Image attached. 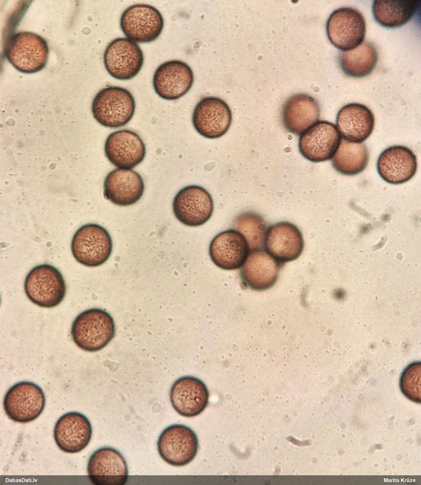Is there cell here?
<instances>
[{
  "label": "cell",
  "mask_w": 421,
  "mask_h": 485,
  "mask_svg": "<svg viewBox=\"0 0 421 485\" xmlns=\"http://www.w3.org/2000/svg\"><path fill=\"white\" fill-rule=\"evenodd\" d=\"M116 328L114 320L105 310L92 308L79 314L74 320L71 335L81 349L97 352L105 347L113 339Z\"/></svg>",
  "instance_id": "1"
},
{
  "label": "cell",
  "mask_w": 421,
  "mask_h": 485,
  "mask_svg": "<svg viewBox=\"0 0 421 485\" xmlns=\"http://www.w3.org/2000/svg\"><path fill=\"white\" fill-rule=\"evenodd\" d=\"M135 109L132 94L118 86H109L99 91L91 105L95 119L103 126L110 128L127 124L132 118Z\"/></svg>",
  "instance_id": "2"
},
{
  "label": "cell",
  "mask_w": 421,
  "mask_h": 485,
  "mask_svg": "<svg viewBox=\"0 0 421 485\" xmlns=\"http://www.w3.org/2000/svg\"><path fill=\"white\" fill-rule=\"evenodd\" d=\"M24 291L35 305L51 308L59 305L66 294V286L60 272L52 265L43 264L34 267L24 281Z\"/></svg>",
  "instance_id": "3"
},
{
  "label": "cell",
  "mask_w": 421,
  "mask_h": 485,
  "mask_svg": "<svg viewBox=\"0 0 421 485\" xmlns=\"http://www.w3.org/2000/svg\"><path fill=\"white\" fill-rule=\"evenodd\" d=\"M49 53L46 40L36 33L27 31L14 34L6 50L9 62L24 73H35L44 68Z\"/></svg>",
  "instance_id": "4"
},
{
  "label": "cell",
  "mask_w": 421,
  "mask_h": 485,
  "mask_svg": "<svg viewBox=\"0 0 421 485\" xmlns=\"http://www.w3.org/2000/svg\"><path fill=\"white\" fill-rule=\"evenodd\" d=\"M112 247V239L107 230L93 223L80 227L74 234L71 243L74 258L88 267H97L106 262Z\"/></svg>",
  "instance_id": "5"
},
{
  "label": "cell",
  "mask_w": 421,
  "mask_h": 485,
  "mask_svg": "<svg viewBox=\"0 0 421 485\" xmlns=\"http://www.w3.org/2000/svg\"><path fill=\"white\" fill-rule=\"evenodd\" d=\"M327 35L331 43L343 51L353 49L364 41L366 32L363 15L352 7L335 10L326 23Z\"/></svg>",
  "instance_id": "6"
},
{
  "label": "cell",
  "mask_w": 421,
  "mask_h": 485,
  "mask_svg": "<svg viewBox=\"0 0 421 485\" xmlns=\"http://www.w3.org/2000/svg\"><path fill=\"white\" fill-rule=\"evenodd\" d=\"M45 402L44 392L38 385L22 381L7 390L3 400V407L11 420L26 423L34 420L42 413Z\"/></svg>",
  "instance_id": "7"
},
{
  "label": "cell",
  "mask_w": 421,
  "mask_h": 485,
  "mask_svg": "<svg viewBox=\"0 0 421 485\" xmlns=\"http://www.w3.org/2000/svg\"><path fill=\"white\" fill-rule=\"evenodd\" d=\"M199 441L195 433L183 424H173L166 428L157 441V450L161 458L174 466H185L197 454Z\"/></svg>",
  "instance_id": "8"
},
{
  "label": "cell",
  "mask_w": 421,
  "mask_h": 485,
  "mask_svg": "<svg viewBox=\"0 0 421 485\" xmlns=\"http://www.w3.org/2000/svg\"><path fill=\"white\" fill-rule=\"evenodd\" d=\"M122 31L129 39L139 43L155 40L164 27V19L154 7L136 4L126 9L120 19Z\"/></svg>",
  "instance_id": "9"
},
{
  "label": "cell",
  "mask_w": 421,
  "mask_h": 485,
  "mask_svg": "<svg viewBox=\"0 0 421 485\" xmlns=\"http://www.w3.org/2000/svg\"><path fill=\"white\" fill-rule=\"evenodd\" d=\"M175 216L181 223L189 226H197L205 223L214 210L211 195L204 188L189 185L181 189L175 196L172 203Z\"/></svg>",
  "instance_id": "10"
},
{
  "label": "cell",
  "mask_w": 421,
  "mask_h": 485,
  "mask_svg": "<svg viewBox=\"0 0 421 485\" xmlns=\"http://www.w3.org/2000/svg\"><path fill=\"white\" fill-rule=\"evenodd\" d=\"M103 62L108 73L120 80H130L141 70L144 56L139 46L127 38H117L107 46Z\"/></svg>",
  "instance_id": "11"
},
{
  "label": "cell",
  "mask_w": 421,
  "mask_h": 485,
  "mask_svg": "<svg viewBox=\"0 0 421 485\" xmlns=\"http://www.w3.org/2000/svg\"><path fill=\"white\" fill-rule=\"evenodd\" d=\"M192 121L195 129L201 135L216 139L228 131L232 123V114L229 106L223 99L207 97L196 104Z\"/></svg>",
  "instance_id": "12"
},
{
  "label": "cell",
  "mask_w": 421,
  "mask_h": 485,
  "mask_svg": "<svg viewBox=\"0 0 421 485\" xmlns=\"http://www.w3.org/2000/svg\"><path fill=\"white\" fill-rule=\"evenodd\" d=\"M342 138L337 126L328 121H320L301 134L299 148L301 154L312 162L332 158Z\"/></svg>",
  "instance_id": "13"
},
{
  "label": "cell",
  "mask_w": 421,
  "mask_h": 485,
  "mask_svg": "<svg viewBox=\"0 0 421 485\" xmlns=\"http://www.w3.org/2000/svg\"><path fill=\"white\" fill-rule=\"evenodd\" d=\"M87 469L89 478L95 485H124L128 480L126 460L119 451L112 447L95 451L88 460Z\"/></svg>",
  "instance_id": "14"
},
{
  "label": "cell",
  "mask_w": 421,
  "mask_h": 485,
  "mask_svg": "<svg viewBox=\"0 0 421 485\" xmlns=\"http://www.w3.org/2000/svg\"><path fill=\"white\" fill-rule=\"evenodd\" d=\"M194 75L190 67L180 60H170L160 65L153 77V86L156 93L167 100L182 97L190 89Z\"/></svg>",
  "instance_id": "15"
},
{
  "label": "cell",
  "mask_w": 421,
  "mask_h": 485,
  "mask_svg": "<svg viewBox=\"0 0 421 485\" xmlns=\"http://www.w3.org/2000/svg\"><path fill=\"white\" fill-rule=\"evenodd\" d=\"M105 155L118 168L131 169L144 160L146 147L141 137L135 132L121 129L110 133L104 145Z\"/></svg>",
  "instance_id": "16"
},
{
  "label": "cell",
  "mask_w": 421,
  "mask_h": 485,
  "mask_svg": "<svg viewBox=\"0 0 421 485\" xmlns=\"http://www.w3.org/2000/svg\"><path fill=\"white\" fill-rule=\"evenodd\" d=\"M209 391L205 384L195 377L186 376L176 380L169 393L172 407L180 415L193 417L201 414L208 404Z\"/></svg>",
  "instance_id": "17"
},
{
  "label": "cell",
  "mask_w": 421,
  "mask_h": 485,
  "mask_svg": "<svg viewBox=\"0 0 421 485\" xmlns=\"http://www.w3.org/2000/svg\"><path fill=\"white\" fill-rule=\"evenodd\" d=\"M249 252L245 237L235 229H227L217 234L211 241L209 248L213 263L226 270L240 268Z\"/></svg>",
  "instance_id": "18"
},
{
  "label": "cell",
  "mask_w": 421,
  "mask_h": 485,
  "mask_svg": "<svg viewBox=\"0 0 421 485\" xmlns=\"http://www.w3.org/2000/svg\"><path fill=\"white\" fill-rule=\"evenodd\" d=\"M264 246L270 255L283 265L300 257L303 249L304 241L296 226L288 222H281L269 227Z\"/></svg>",
  "instance_id": "19"
},
{
  "label": "cell",
  "mask_w": 421,
  "mask_h": 485,
  "mask_svg": "<svg viewBox=\"0 0 421 485\" xmlns=\"http://www.w3.org/2000/svg\"><path fill=\"white\" fill-rule=\"evenodd\" d=\"M281 265L267 251H251L240 268V277L243 284L252 290H267L277 281Z\"/></svg>",
  "instance_id": "20"
},
{
  "label": "cell",
  "mask_w": 421,
  "mask_h": 485,
  "mask_svg": "<svg viewBox=\"0 0 421 485\" xmlns=\"http://www.w3.org/2000/svg\"><path fill=\"white\" fill-rule=\"evenodd\" d=\"M92 429L88 419L77 412H70L61 416L53 431L56 444L62 451L77 453L84 449L91 438Z\"/></svg>",
  "instance_id": "21"
},
{
  "label": "cell",
  "mask_w": 421,
  "mask_h": 485,
  "mask_svg": "<svg viewBox=\"0 0 421 485\" xmlns=\"http://www.w3.org/2000/svg\"><path fill=\"white\" fill-rule=\"evenodd\" d=\"M377 169L380 176L387 182L392 184L404 183L411 179L416 173V156L405 146H390L379 156Z\"/></svg>",
  "instance_id": "22"
},
{
  "label": "cell",
  "mask_w": 421,
  "mask_h": 485,
  "mask_svg": "<svg viewBox=\"0 0 421 485\" xmlns=\"http://www.w3.org/2000/svg\"><path fill=\"white\" fill-rule=\"evenodd\" d=\"M104 197L121 206L133 205L142 197L144 183L141 176L130 169L117 168L108 174L103 183Z\"/></svg>",
  "instance_id": "23"
},
{
  "label": "cell",
  "mask_w": 421,
  "mask_h": 485,
  "mask_svg": "<svg viewBox=\"0 0 421 485\" xmlns=\"http://www.w3.org/2000/svg\"><path fill=\"white\" fill-rule=\"evenodd\" d=\"M374 116L366 105L351 103L338 111L336 124L343 139L352 143H361L371 134L374 126Z\"/></svg>",
  "instance_id": "24"
},
{
  "label": "cell",
  "mask_w": 421,
  "mask_h": 485,
  "mask_svg": "<svg viewBox=\"0 0 421 485\" xmlns=\"http://www.w3.org/2000/svg\"><path fill=\"white\" fill-rule=\"evenodd\" d=\"M320 114V106L315 98L305 94H298L291 96L284 104L282 121L287 131L299 135L317 123Z\"/></svg>",
  "instance_id": "25"
},
{
  "label": "cell",
  "mask_w": 421,
  "mask_h": 485,
  "mask_svg": "<svg viewBox=\"0 0 421 485\" xmlns=\"http://www.w3.org/2000/svg\"><path fill=\"white\" fill-rule=\"evenodd\" d=\"M420 2L419 0H374L372 13L381 26L388 28L399 27L415 15Z\"/></svg>",
  "instance_id": "26"
},
{
  "label": "cell",
  "mask_w": 421,
  "mask_h": 485,
  "mask_svg": "<svg viewBox=\"0 0 421 485\" xmlns=\"http://www.w3.org/2000/svg\"><path fill=\"white\" fill-rule=\"evenodd\" d=\"M378 60V52L372 43L363 41L356 48L341 51L339 63L343 72L353 78H361L370 74Z\"/></svg>",
  "instance_id": "27"
},
{
  "label": "cell",
  "mask_w": 421,
  "mask_h": 485,
  "mask_svg": "<svg viewBox=\"0 0 421 485\" xmlns=\"http://www.w3.org/2000/svg\"><path fill=\"white\" fill-rule=\"evenodd\" d=\"M369 160V151L364 144L349 142L341 139L332 158V163L338 173L346 176H354L366 168Z\"/></svg>",
  "instance_id": "28"
},
{
  "label": "cell",
  "mask_w": 421,
  "mask_h": 485,
  "mask_svg": "<svg viewBox=\"0 0 421 485\" xmlns=\"http://www.w3.org/2000/svg\"><path fill=\"white\" fill-rule=\"evenodd\" d=\"M234 226L245 237L250 252L263 249L269 227L260 215L253 211L241 213L235 218Z\"/></svg>",
  "instance_id": "29"
},
{
  "label": "cell",
  "mask_w": 421,
  "mask_h": 485,
  "mask_svg": "<svg viewBox=\"0 0 421 485\" xmlns=\"http://www.w3.org/2000/svg\"><path fill=\"white\" fill-rule=\"evenodd\" d=\"M421 362L412 363L403 371L400 380L402 392L408 399L417 403H421Z\"/></svg>",
  "instance_id": "30"
}]
</instances>
